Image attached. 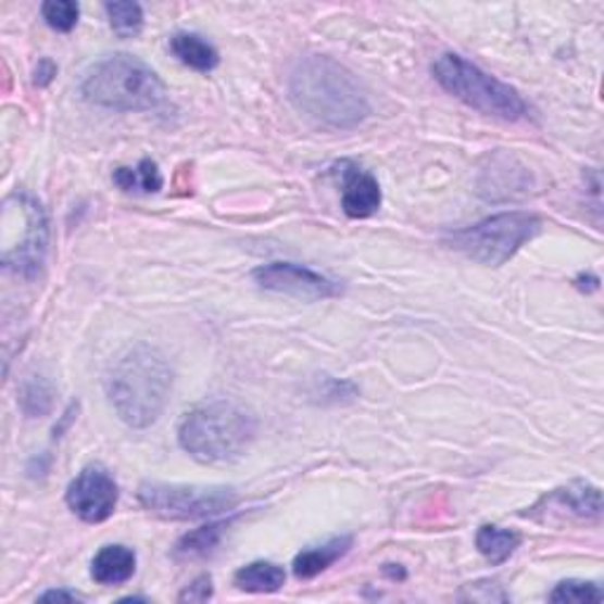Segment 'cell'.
Masks as SVG:
<instances>
[{
  "label": "cell",
  "instance_id": "obj_1",
  "mask_svg": "<svg viewBox=\"0 0 604 604\" xmlns=\"http://www.w3.org/2000/svg\"><path fill=\"white\" fill-rule=\"evenodd\" d=\"M298 112L334 130H352L370 114L366 90L350 68L326 54L300 60L288 78Z\"/></svg>",
  "mask_w": 604,
  "mask_h": 604
},
{
  "label": "cell",
  "instance_id": "obj_2",
  "mask_svg": "<svg viewBox=\"0 0 604 604\" xmlns=\"http://www.w3.org/2000/svg\"><path fill=\"white\" fill-rule=\"evenodd\" d=\"M173 368L166 354L151 345L128 350L106 376V394L116 416L135 430L154 425L168 404Z\"/></svg>",
  "mask_w": 604,
  "mask_h": 604
},
{
  "label": "cell",
  "instance_id": "obj_3",
  "mask_svg": "<svg viewBox=\"0 0 604 604\" xmlns=\"http://www.w3.org/2000/svg\"><path fill=\"white\" fill-rule=\"evenodd\" d=\"M257 432V420L241 404L215 400L191 408L177 430V442L199 463L241 456Z\"/></svg>",
  "mask_w": 604,
  "mask_h": 604
},
{
  "label": "cell",
  "instance_id": "obj_4",
  "mask_svg": "<svg viewBox=\"0 0 604 604\" xmlns=\"http://www.w3.org/2000/svg\"><path fill=\"white\" fill-rule=\"evenodd\" d=\"M80 95L88 104L114 112H151L166 100V86L154 68L118 52L88 68Z\"/></svg>",
  "mask_w": 604,
  "mask_h": 604
},
{
  "label": "cell",
  "instance_id": "obj_5",
  "mask_svg": "<svg viewBox=\"0 0 604 604\" xmlns=\"http://www.w3.org/2000/svg\"><path fill=\"white\" fill-rule=\"evenodd\" d=\"M432 76L449 95L487 114L503 121H519L529 114L527 102L521 95L503 84L496 76L487 74L485 68L468 62L456 52H446L432 64Z\"/></svg>",
  "mask_w": 604,
  "mask_h": 604
},
{
  "label": "cell",
  "instance_id": "obj_6",
  "mask_svg": "<svg viewBox=\"0 0 604 604\" xmlns=\"http://www.w3.org/2000/svg\"><path fill=\"white\" fill-rule=\"evenodd\" d=\"M3 229H0V260L22 277H36L48 253V217L26 191H15L3 203Z\"/></svg>",
  "mask_w": 604,
  "mask_h": 604
},
{
  "label": "cell",
  "instance_id": "obj_7",
  "mask_svg": "<svg viewBox=\"0 0 604 604\" xmlns=\"http://www.w3.org/2000/svg\"><path fill=\"white\" fill-rule=\"evenodd\" d=\"M543 227L541 217L525 211L491 215L482 223L453 231L449 237L451 249L461 251L465 257L479 265L501 267L513 260L521 246L529 243Z\"/></svg>",
  "mask_w": 604,
  "mask_h": 604
},
{
  "label": "cell",
  "instance_id": "obj_8",
  "mask_svg": "<svg viewBox=\"0 0 604 604\" xmlns=\"http://www.w3.org/2000/svg\"><path fill=\"white\" fill-rule=\"evenodd\" d=\"M137 501L147 513L171 521L217 517L235 511L239 493L231 487H187L147 482L137 491Z\"/></svg>",
  "mask_w": 604,
  "mask_h": 604
},
{
  "label": "cell",
  "instance_id": "obj_9",
  "mask_svg": "<svg viewBox=\"0 0 604 604\" xmlns=\"http://www.w3.org/2000/svg\"><path fill=\"white\" fill-rule=\"evenodd\" d=\"M253 279L260 288L272 293H281L288 298L317 302L328 300L342 293L338 281L324 277V274L314 272L310 267H302L295 263H267L260 265L253 272Z\"/></svg>",
  "mask_w": 604,
  "mask_h": 604
},
{
  "label": "cell",
  "instance_id": "obj_10",
  "mask_svg": "<svg viewBox=\"0 0 604 604\" xmlns=\"http://www.w3.org/2000/svg\"><path fill=\"white\" fill-rule=\"evenodd\" d=\"M118 485L102 465H88L66 489V505L88 525H100L116 511Z\"/></svg>",
  "mask_w": 604,
  "mask_h": 604
},
{
  "label": "cell",
  "instance_id": "obj_11",
  "mask_svg": "<svg viewBox=\"0 0 604 604\" xmlns=\"http://www.w3.org/2000/svg\"><path fill=\"white\" fill-rule=\"evenodd\" d=\"M340 185H342V211L348 217L364 219L380 209V185L370 173L356 166L352 161L338 163Z\"/></svg>",
  "mask_w": 604,
  "mask_h": 604
},
{
  "label": "cell",
  "instance_id": "obj_12",
  "mask_svg": "<svg viewBox=\"0 0 604 604\" xmlns=\"http://www.w3.org/2000/svg\"><path fill=\"white\" fill-rule=\"evenodd\" d=\"M137 567V555L128 545H104L92 557L90 574L102 586H121L133 579Z\"/></svg>",
  "mask_w": 604,
  "mask_h": 604
},
{
  "label": "cell",
  "instance_id": "obj_13",
  "mask_svg": "<svg viewBox=\"0 0 604 604\" xmlns=\"http://www.w3.org/2000/svg\"><path fill=\"white\" fill-rule=\"evenodd\" d=\"M543 503L557 505L559 511H565L579 519H600L602 515V493L597 487L576 482L565 489H557L551 496H545Z\"/></svg>",
  "mask_w": 604,
  "mask_h": 604
},
{
  "label": "cell",
  "instance_id": "obj_14",
  "mask_svg": "<svg viewBox=\"0 0 604 604\" xmlns=\"http://www.w3.org/2000/svg\"><path fill=\"white\" fill-rule=\"evenodd\" d=\"M350 548H352V537H338L322 545L307 548V551H302L295 557L293 571L298 579H314V576H319L328 567H334L340 557H345L350 553Z\"/></svg>",
  "mask_w": 604,
  "mask_h": 604
},
{
  "label": "cell",
  "instance_id": "obj_15",
  "mask_svg": "<svg viewBox=\"0 0 604 604\" xmlns=\"http://www.w3.org/2000/svg\"><path fill=\"white\" fill-rule=\"evenodd\" d=\"M171 50L177 60L183 64H187L194 72L209 74L219 64V52L215 50V46H211L209 40L199 34H175L171 38Z\"/></svg>",
  "mask_w": 604,
  "mask_h": 604
},
{
  "label": "cell",
  "instance_id": "obj_16",
  "mask_svg": "<svg viewBox=\"0 0 604 604\" xmlns=\"http://www.w3.org/2000/svg\"><path fill=\"white\" fill-rule=\"evenodd\" d=\"M286 583V571L274 562L257 559L235 574V586L243 593H277Z\"/></svg>",
  "mask_w": 604,
  "mask_h": 604
},
{
  "label": "cell",
  "instance_id": "obj_17",
  "mask_svg": "<svg viewBox=\"0 0 604 604\" xmlns=\"http://www.w3.org/2000/svg\"><path fill=\"white\" fill-rule=\"evenodd\" d=\"M521 543V537L515 529H503L496 525H485L477 529L475 545L477 551L485 555L487 562H491L493 567L503 565L505 559H511V555L517 551Z\"/></svg>",
  "mask_w": 604,
  "mask_h": 604
},
{
  "label": "cell",
  "instance_id": "obj_18",
  "mask_svg": "<svg viewBox=\"0 0 604 604\" xmlns=\"http://www.w3.org/2000/svg\"><path fill=\"white\" fill-rule=\"evenodd\" d=\"M227 529H229V521H213V525H205V527L189 531L180 541H177L175 555L183 559L205 557L215 551L219 541H223Z\"/></svg>",
  "mask_w": 604,
  "mask_h": 604
},
{
  "label": "cell",
  "instance_id": "obj_19",
  "mask_svg": "<svg viewBox=\"0 0 604 604\" xmlns=\"http://www.w3.org/2000/svg\"><path fill=\"white\" fill-rule=\"evenodd\" d=\"M114 183L123 191H142V194H154L163 187V177L159 166L151 159H142L137 168H116Z\"/></svg>",
  "mask_w": 604,
  "mask_h": 604
},
{
  "label": "cell",
  "instance_id": "obj_20",
  "mask_svg": "<svg viewBox=\"0 0 604 604\" xmlns=\"http://www.w3.org/2000/svg\"><path fill=\"white\" fill-rule=\"evenodd\" d=\"M104 10H106L109 24H112V29L121 38H130V36L140 34L142 22H144L140 5L128 3V0H126V3H106Z\"/></svg>",
  "mask_w": 604,
  "mask_h": 604
},
{
  "label": "cell",
  "instance_id": "obj_21",
  "mask_svg": "<svg viewBox=\"0 0 604 604\" xmlns=\"http://www.w3.org/2000/svg\"><path fill=\"white\" fill-rule=\"evenodd\" d=\"M20 402H22L24 414L29 416V418L46 416L48 411H50V406H52V390H50V386H48L43 378L34 376L32 380H26L24 386H22Z\"/></svg>",
  "mask_w": 604,
  "mask_h": 604
},
{
  "label": "cell",
  "instance_id": "obj_22",
  "mask_svg": "<svg viewBox=\"0 0 604 604\" xmlns=\"http://www.w3.org/2000/svg\"><path fill=\"white\" fill-rule=\"evenodd\" d=\"M551 602H574V604H583V602H602L604 600V590L593 583V581H562L555 586V590L548 595Z\"/></svg>",
  "mask_w": 604,
  "mask_h": 604
},
{
  "label": "cell",
  "instance_id": "obj_23",
  "mask_svg": "<svg viewBox=\"0 0 604 604\" xmlns=\"http://www.w3.org/2000/svg\"><path fill=\"white\" fill-rule=\"evenodd\" d=\"M40 12H43V20L50 29L62 34L72 32L78 24V15H80L78 5L72 3V0H48V3H43V8H40Z\"/></svg>",
  "mask_w": 604,
  "mask_h": 604
},
{
  "label": "cell",
  "instance_id": "obj_24",
  "mask_svg": "<svg viewBox=\"0 0 604 604\" xmlns=\"http://www.w3.org/2000/svg\"><path fill=\"white\" fill-rule=\"evenodd\" d=\"M213 597V579L211 576H199L197 581H191V586H187L180 593V602H205Z\"/></svg>",
  "mask_w": 604,
  "mask_h": 604
},
{
  "label": "cell",
  "instance_id": "obj_25",
  "mask_svg": "<svg viewBox=\"0 0 604 604\" xmlns=\"http://www.w3.org/2000/svg\"><path fill=\"white\" fill-rule=\"evenodd\" d=\"M58 74V66H54L50 60H40L38 68H36V86H48L50 80Z\"/></svg>",
  "mask_w": 604,
  "mask_h": 604
},
{
  "label": "cell",
  "instance_id": "obj_26",
  "mask_svg": "<svg viewBox=\"0 0 604 604\" xmlns=\"http://www.w3.org/2000/svg\"><path fill=\"white\" fill-rule=\"evenodd\" d=\"M38 600H40V602H50V600L76 602V600H80V595H76V593H66V590H48V593H43Z\"/></svg>",
  "mask_w": 604,
  "mask_h": 604
}]
</instances>
